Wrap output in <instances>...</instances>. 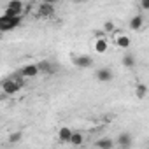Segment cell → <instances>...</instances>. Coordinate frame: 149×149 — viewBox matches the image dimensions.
Here are the masks:
<instances>
[{"mask_svg": "<svg viewBox=\"0 0 149 149\" xmlns=\"http://www.w3.org/2000/svg\"><path fill=\"white\" fill-rule=\"evenodd\" d=\"M21 21H23L21 16H14V18H11V16L2 14V16H0V30H2V32L14 30V28H18V26L21 25Z\"/></svg>", "mask_w": 149, "mask_h": 149, "instance_id": "1", "label": "cell"}, {"mask_svg": "<svg viewBox=\"0 0 149 149\" xmlns=\"http://www.w3.org/2000/svg\"><path fill=\"white\" fill-rule=\"evenodd\" d=\"M23 11H25V4L23 2H19V0H11V2L7 4V7H6V11H4V14L14 18V16H21Z\"/></svg>", "mask_w": 149, "mask_h": 149, "instance_id": "2", "label": "cell"}, {"mask_svg": "<svg viewBox=\"0 0 149 149\" xmlns=\"http://www.w3.org/2000/svg\"><path fill=\"white\" fill-rule=\"evenodd\" d=\"M23 88V84H19L16 79H6L4 83H2V91H4V95H14V93H18L19 90Z\"/></svg>", "mask_w": 149, "mask_h": 149, "instance_id": "3", "label": "cell"}, {"mask_svg": "<svg viewBox=\"0 0 149 149\" xmlns=\"http://www.w3.org/2000/svg\"><path fill=\"white\" fill-rule=\"evenodd\" d=\"M19 74L25 77V79H30V77H35V76H39L40 74V70H39V67L35 65V63H28V65H25L21 70H19Z\"/></svg>", "mask_w": 149, "mask_h": 149, "instance_id": "4", "label": "cell"}, {"mask_svg": "<svg viewBox=\"0 0 149 149\" xmlns=\"http://www.w3.org/2000/svg\"><path fill=\"white\" fill-rule=\"evenodd\" d=\"M51 14H54V6H53V2H42V4L39 6V9H37V16H40V18H49Z\"/></svg>", "mask_w": 149, "mask_h": 149, "instance_id": "5", "label": "cell"}, {"mask_svg": "<svg viewBox=\"0 0 149 149\" xmlns=\"http://www.w3.org/2000/svg\"><path fill=\"white\" fill-rule=\"evenodd\" d=\"M74 65H76L77 68H88V67L93 65V58L91 56H86V54H83V56H74Z\"/></svg>", "mask_w": 149, "mask_h": 149, "instance_id": "6", "label": "cell"}, {"mask_svg": "<svg viewBox=\"0 0 149 149\" xmlns=\"http://www.w3.org/2000/svg\"><path fill=\"white\" fill-rule=\"evenodd\" d=\"M37 67H39L40 74H46V76H49V74L54 72V65H53L49 60H40V61L37 63Z\"/></svg>", "mask_w": 149, "mask_h": 149, "instance_id": "7", "label": "cell"}, {"mask_svg": "<svg viewBox=\"0 0 149 149\" xmlns=\"http://www.w3.org/2000/svg\"><path fill=\"white\" fill-rule=\"evenodd\" d=\"M114 42H116V46H118V47H121V49H128V47H130V44H132L130 37H128V35H125V33H118Z\"/></svg>", "mask_w": 149, "mask_h": 149, "instance_id": "8", "label": "cell"}, {"mask_svg": "<svg viewBox=\"0 0 149 149\" xmlns=\"http://www.w3.org/2000/svg\"><path fill=\"white\" fill-rule=\"evenodd\" d=\"M97 79L98 81H102V83H107V81H111L112 79V70L111 68H98L97 70Z\"/></svg>", "mask_w": 149, "mask_h": 149, "instance_id": "9", "label": "cell"}, {"mask_svg": "<svg viewBox=\"0 0 149 149\" xmlns=\"http://www.w3.org/2000/svg\"><path fill=\"white\" fill-rule=\"evenodd\" d=\"M142 25H144V16L142 14H135L130 19V30H133V32H139L142 28Z\"/></svg>", "mask_w": 149, "mask_h": 149, "instance_id": "10", "label": "cell"}, {"mask_svg": "<svg viewBox=\"0 0 149 149\" xmlns=\"http://www.w3.org/2000/svg\"><path fill=\"white\" fill-rule=\"evenodd\" d=\"M72 133H74V132H72L68 126H61V128L58 130V140H60V142H70Z\"/></svg>", "mask_w": 149, "mask_h": 149, "instance_id": "11", "label": "cell"}, {"mask_svg": "<svg viewBox=\"0 0 149 149\" xmlns=\"http://www.w3.org/2000/svg\"><path fill=\"white\" fill-rule=\"evenodd\" d=\"M116 142H118V144H119L121 147L128 149V147L132 146V135H130V133H126V132H123V133H119V135H118Z\"/></svg>", "mask_w": 149, "mask_h": 149, "instance_id": "12", "label": "cell"}, {"mask_svg": "<svg viewBox=\"0 0 149 149\" xmlns=\"http://www.w3.org/2000/svg\"><path fill=\"white\" fill-rule=\"evenodd\" d=\"M107 49H109V40H107V39H97V40H95V51H97V53L102 54V53H105Z\"/></svg>", "mask_w": 149, "mask_h": 149, "instance_id": "13", "label": "cell"}, {"mask_svg": "<svg viewBox=\"0 0 149 149\" xmlns=\"http://www.w3.org/2000/svg\"><path fill=\"white\" fill-rule=\"evenodd\" d=\"M95 146H97L98 149H112L114 140H112V139H100V140L95 142Z\"/></svg>", "mask_w": 149, "mask_h": 149, "instance_id": "14", "label": "cell"}, {"mask_svg": "<svg viewBox=\"0 0 149 149\" xmlns=\"http://www.w3.org/2000/svg\"><path fill=\"white\" fill-rule=\"evenodd\" d=\"M83 142H84L83 133H79V132H74V133H72V139H70V144H72V146H81Z\"/></svg>", "mask_w": 149, "mask_h": 149, "instance_id": "15", "label": "cell"}, {"mask_svg": "<svg viewBox=\"0 0 149 149\" xmlns=\"http://www.w3.org/2000/svg\"><path fill=\"white\" fill-rule=\"evenodd\" d=\"M135 97L140 98V100L146 98V97H147V86H146V84H139V86L135 88Z\"/></svg>", "mask_w": 149, "mask_h": 149, "instance_id": "16", "label": "cell"}, {"mask_svg": "<svg viewBox=\"0 0 149 149\" xmlns=\"http://www.w3.org/2000/svg\"><path fill=\"white\" fill-rule=\"evenodd\" d=\"M123 65L126 68H133L135 67V56L133 54H125L123 56Z\"/></svg>", "mask_w": 149, "mask_h": 149, "instance_id": "17", "label": "cell"}, {"mask_svg": "<svg viewBox=\"0 0 149 149\" xmlns=\"http://www.w3.org/2000/svg\"><path fill=\"white\" fill-rule=\"evenodd\" d=\"M21 139H23V133H21V132H14V133L9 135V142H11V144H16V142H19Z\"/></svg>", "mask_w": 149, "mask_h": 149, "instance_id": "18", "label": "cell"}, {"mask_svg": "<svg viewBox=\"0 0 149 149\" xmlns=\"http://www.w3.org/2000/svg\"><path fill=\"white\" fill-rule=\"evenodd\" d=\"M114 28H116V26H114V23H112V21H105V23H104V32H105V33L114 32Z\"/></svg>", "mask_w": 149, "mask_h": 149, "instance_id": "19", "label": "cell"}, {"mask_svg": "<svg viewBox=\"0 0 149 149\" xmlns=\"http://www.w3.org/2000/svg\"><path fill=\"white\" fill-rule=\"evenodd\" d=\"M140 7L144 11H149V0H140Z\"/></svg>", "mask_w": 149, "mask_h": 149, "instance_id": "20", "label": "cell"}, {"mask_svg": "<svg viewBox=\"0 0 149 149\" xmlns=\"http://www.w3.org/2000/svg\"><path fill=\"white\" fill-rule=\"evenodd\" d=\"M118 149H125V147H118Z\"/></svg>", "mask_w": 149, "mask_h": 149, "instance_id": "21", "label": "cell"}]
</instances>
